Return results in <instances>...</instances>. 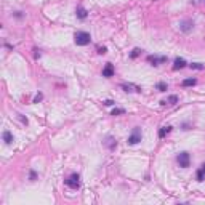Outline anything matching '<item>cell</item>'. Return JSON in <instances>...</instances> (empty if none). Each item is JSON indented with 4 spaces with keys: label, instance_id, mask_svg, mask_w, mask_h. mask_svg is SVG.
Listing matches in <instances>:
<instances>
[{
    "label": "cell",
    "instance_id": "cell-1",
    "mask_svg": "<svg viewBox=\"0 0 205 205\" xmlns=\"http://www.w3.org/2000/svg\"><path fill=\"white\" fill-rule=\"evenodd\" d=\"M74 40H76V43L77 45H80V46H85L88 45L91 42V37L88 32H83V31H77L76 34H74Z\"/></svg>",
    "mask_w": 205,
    "mask_h": 205
},
{
    "label": "cell",
    "instance_id": "cell-2",
    "mask_svg": "<svg viewBox=\"0 0 205 205\" xmlns=\"http://www.w3.org/2000/svg\"><path fill=\"white\" fill-rule=\"evenodd\" d=\"M139 141H141V128L139 127H135L133 128V132H132V135L128 136V144L130 146H135V144H138Z\"/></svg>",
    "mask_w": 205,
    "mask_h": 205
},
{
    "label": "cell",
    "instance_id": "cell-3",
    "mask_svg": "<svg viewBox=\"0 0 205 205\" xmlns=\"http://www.w3.org/2000/svg\"><path fill=\"white\" fill-rule=\"evenodd\" d=\"M66 186H69L71 189H79V188H80V175H79V173H72L66 180Z\"/></svg>",
    "mask_w": 205,
    "mask_h": 205
},
{
    "label": "cell",
    "instance_id": "cell-4",
    "mask_svg": "<svg viewBox=\"0 0 205 205\" xmlns=\"http://www.w3.org/2000/svg\"><path fill=\"white\" fill-rule=\"evenodd\" d=\"M176 160H178L180 167H183V168H188L189 164H191L189 152H180V154H178V157H176Z\"/></svg>",
    "mask_w": 205,
    "mask_h": 205
},
{
    "label": "cell",
    "instance_id": "cell-5",
    "mask_svg": "<svg viewBox=\"0 0 205 205\" xmlns=\"http://www.w3.org/2000/svg\"><path fill=\"white\" fill-rule=\"evenodd\" d=\"M194 29V22L192 19H181L180 21V31L184 32V34H189L191 31Z\"/></svg>",
    "mask_w": 205,
    "mask_h": 205
},
{
    "label": "cell",
    "instance_id": "cell-6",
    "mask_svg": "<svg viewBox=\"0 0 205 205\" xmlns=\"http://www.w3.org/2000/svg\"><path fill=\"white\" fill-rule=\"evenodd\" d=\"M147 61L152 63V66H159V64H164L167 63V56H156V55H151V56H147Z\"/></svg>",
    "mask_w": 205,
    "mask_h": 205
},
{
    "label": "cell",
    "instance_id": "cell-7",
    "mask_svg": "<svg viewBox=\"0 0 205 205\" xmlns=\"http://www.w3.org/2000/svg\"><path fill=\"white\" fill-rule=\"evenodd\" d=\"M120 88H122L123 91H127V93H132V91L139 93V91H141V88H139L138 85H133V83H122V85H120Z\"/></svg>",
    "mask_w": 205,
    "mask_h": 205
},
{
    "label": "cell",
    "instance_id": "cell-8",
    "mask_svg": "<svg viewBox=\"0 0 205 205\" xmlns=\"http://www.w3.org/2000/svg\"><path fill=\"white\" fill-rule=\"evenodd\" d=\"M103 143H104V146H106V147H109L111 151H114V149L117 147V139L112 138V136H108V138H106Z\"/></svg>",
    "mask_w": 205,
    "mask_h": 205
},
{
    "label": "cell",
    "instance_id": "cell-9",
    "mask_svg": "<svg viewBox=\"0 0 205 205\" xmlns=\"http://www.w3.org/2000/svg\"><path fill=\"white\" fill-rule=\"evenodd\" d=\"M114 72H115V71H114V66H112L111 63H108V64L104 66V69H103V77H112Z\"/></svg>",
    "mask_w": 205,
    "mask_h": 205
},
{
    "label": "cell",
    "instance_id": "cell-10",
    "mask_svg": "<svg viewBox=\"0 0 205 205\" xmlns=\"http://www.w3.org/2000/svg\"><path fill=\"white\" fill-rule=\"evenodd\" d=\"M176 103H178V96L176 95H170L167 100H164L162 101V104H170V106H175Z\"/></svg>",
    "mask_w": 205,
    "mask_h": 205
},
{
    "label": "cell",
    "instance_id": "cell-11",
    "mask_svg": "<svg viewBox=\"0 0 205 205\" xmlns=\"http://www.w3.org/2000/svg\"><path fill=\"white\" fill-rule=\"evenodd\" d=\"M184 66H186V61H184L183 58H176V59H175V64H173V69H175V71L183 69Z\"/></svg>",
    "mask_w": 205,
    "mask_h": 205
},
{
    "label": "cell",
    "instance_id": "cell-12",
    "mask_svg": "<svg viewBox=\"0 0 205 205\" xmlns=\"http://www.w3.org/2000/svg\"><path fill=\"white\" fill-rule=\"evenodd\" d=\"M76 15L79 19H85L87 18V10L83 7H77V10H76Z\"/></svg>",
    "mask_w": 205,
    "mask_h": 205
},
{
    "label": "cell",
    "instance_id": "cell-13",
    "mask_svg": "<svg viewBox=\"0 0 205 205\" xmlns=\"http://www.w3.org/2000/svg\"><path fill=\"white\" fill-rule=\"evenodd\" d=\"M3 141H5L7 144H11V143H13V135H11V132H8V130H5V132H3Z\"/></svg>",
    "mask_w": 205,
    "mask_h": 205
},
{
    "label": "cell",
    "instance_id": "cell-14",
    "mask_svg": "<svg viewBox=\"0 0 205 205\" xmlns=\"http://www.w3.org/2000/svg\"><path fill=\"white\" fill-rule=\"evenodd\" d=\"M195 83H197L195 79H186V80L181 82V85H183V87H192V85H195Z\"/></svg>",
    "mask_w": 205,
    "mask_h": 205
},
{
    "label": "cell",
    "instance_id": "cell-15",
    "mask_svg": "<svg viewBox=\"0 0 205 205\" xmlns=\"http://www.w3.org/2000/svg\"><path fill=\"white\" fill-rule=\"evenodd\" d=\"M170 132H171V127H170V125H167V127H162V128H160V132H159V136H160V138H164L165 135H167V133H170Z\"/></svg>",
    "mask_w": 205,
    "mask_h": 205
},
{
    "label": "cell",
    "instance_id": "cell-16",
    "mask_svg": "<svg viewBox=\"0 0 205 205\" xmlns=\"http://www.w3.org/2000/svg\"><path fill=\"white\" fill-rule=\"evenodd\" d=\"M189 67L191 69H197V71H202V69H205L204 64H200V63H192V64H189Z\"/></svg>",
    "mask_w": 205,
    "mask_h": 205
},
{
    "label": "cell",
    "instance_id": "cell-17",
    "mask_svg": "<svg viewBox=\"0 0 205 205\" xmlns=\"http://www.w3.org/2000/svg\"><path fill=\"white\" fill-rule=\"evenodd\" d=\"M195 176H197V181H204V180H205V171H204L202 168H199V170H197V175H195Z\"/></svg>",
    "mask_w": 205,
    "mask_h": 205
},
{
    "label": "cell",
    "instance_id": "cell-18",
    "mask_svg": "<svg viewBox=\"0 0 205 205\" xmlns=\"http://www.w3.org/2000/svg\"><path fill=\"white\" fill-rule=\"evenodd\" d=\"M167 88H168V87H167L165 82H159V83H157V90H159V91H167Z\"/></svg>",
    "mask_w": 205,
    "mask_h": 205
},
{
    "label": "cell",
    "instance_id": "cell-19",
    "mask_svg": "<svg viewBox=\"0 0 205 205\" xmlns=\"http://www.w3.org/2000/svg\"><path fill=\"white\" fill-rule=\"evenodd\" d=\"M139 53H141V50H139V48H133L132 53H130V58H136Z\"/></svg>",
    "mask_w": 205,
    "mask_h": 205
},
{
    "label": "cell",
    "instance_id": "cell-20",
    "mask_svg": "<svg viewBox=\"0 0 205 205\" xmlns=\"http://www.w3.org/2000/svg\"><path fill=\"white\" fill-rule=\"evenodd\" d=\"M119 114H125V109H114L112 115H119Z\"/></svg>",
    "mask_w": 205,
    "mask_h": 205
},
{
    "label": "cell",
    "instance_id": "cell-21",
    "mask_svg": "<svg viewBox=\"0 0 205 205\" xmlns=\"http://www.w3.org/2000/svg\"><path fill=\"white\" fill-rule=\"evenodd\" d=\"M42 98H43V95H42V93H39V95H35V98H34V103H39V101H42Z\"/></svg>",
    "mask_w": 205,
    "mask_h": 205
},
{
    "label": "cell",
    "instance_id": "cell-22",
    "mask_svg": "<svg viewBox=\"0 0 205 205\" xmlns=\"http://www.w3.org/2000/svg\"><path fill=\"white\" fill-rule=\"evenodd\" d=\"M106 51H108V50H106V46H103V48H98V53H100V55H104Z\"/></svg>",
    "mask_w": 205,
    "mask_h": 205
},
{
    "label": "cell",
    "instance_id": "cell-23",
    "mask_svg": "<svg viewBox=\"0 0 205 205\" xmlns=\"http://www.w3.org/2000/svg\"><path fill=\"white\" fill-rule=\"evenodd\" d=\"M112 104H114L112 100H106V101H104V106H112Z\"/></svg>",
    "mask_w": 205,
    "mask_h": 205
},
{
    "label": "cell",
    "instance_id": "cell-24",
    "mask_svg": "<svg viewBox=\"0 0 205 205\" xmlns=\"http://www.w3.org/2000/svg\"><path fill=\"white\" fill-rule=\"evenodd\" d=\"M18 117H19V120H21V122L22 123H24V125H27V119H24V117H22V115L19 114V115H18Z\"/></svg>",
    "mask_w": 205,
    "mask_h": 205
},
{
    "label": "cell",
    "instance_id": "cell-25",
    "mask_svg": "<svg viewBox=\"0 0 205 205\" xmlns=\"http://www.w3.org/2000/svg\"><path fill=\"white\" fill-rule=\"evenodd\" d=\"M35 176H37V175H35V171H34V170H31V180H32V181L35 180Z\"/></svg>",
    "mask_w": 205,
    "mask_h": 205
}]
</instances>
